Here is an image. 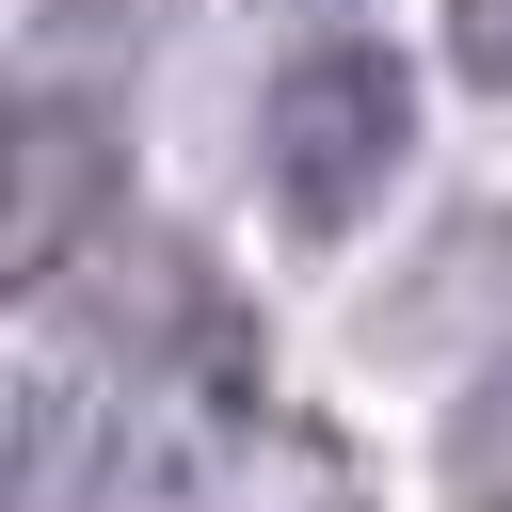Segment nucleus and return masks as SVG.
Returning <instances> with one entry per match:
<instances>
[{"instance_id": "f03ea898", "label": "nucleus", "mask_w": 512, "mask_h": 512, "mask_svg": "<svg viewBox=\"0 0 512 512\" xmlns=\"http://www.w3.org/2000/svg\"><path fill=\"white\" fill-rule=\"evenodd\" d=\"M112 192H128L112 112H80V96H16V144H0V272L48 288V272L112 224Z\"/></svg>"}, {"instance_id": "7ed1b4c3", "label": "nucleus", "mask_w": 512, "mask_h": 512, "mask_svg": "<svg viewBox=\"0 0 512 512\" xmlns=\"http://www.w3.org/2000/svg\"><path fill=\"white\" fill-rule=\"evenodd\" d=\"M448 64L480 96H512V0H448Z\"/></svg>"}, {"instance_id": "f257e3e1", "label": "nucleus", "mask_w": 512, "mask_h": 512, "mask_svg": "<svg viewBox=\"0 0 512 512\" xmlns=\"http://www.w3.org/2000/svg\"><path fill=\"white\" fill-rule=\"evenodd\" d=\"M400 160H416V64L384 32H320V48L272 64V96H256V192H272L288 240H352L400 192Z\"/></svg>"}]
</instances>
